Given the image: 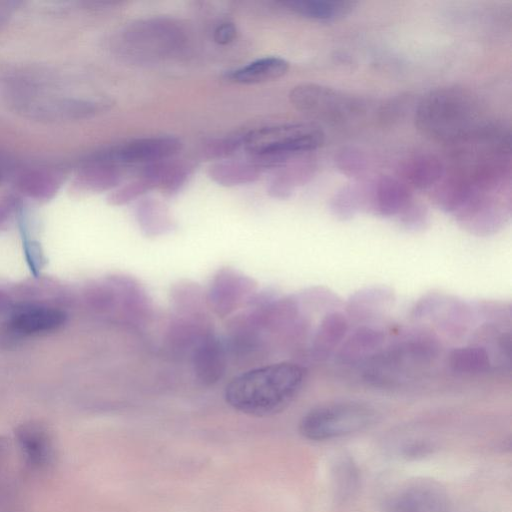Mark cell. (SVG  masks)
<instances>
[{
    "label": "cell",
    "instance_id": "35",
    "mask_svg": "<svg viewBox=\"0 0 512 512\" xmlns=\"http://www.w3.org/2000/svg\"><path fill=\"white\" fill-rule=\"evenodd\" d=\"M8 441L5 437L0 436V463L4 459L7 451H8Z\"/></svg>",
    "mask_w": 512,
    "mask_h": 512
},
{
    "label": "cell",
    "instance_id": "31",
    "mask_svg": "<svg viewBox=\"0 0 512 512\" xmlns=\"http://www.w3.org/2000/svg\"><path fill=\"white\" fill-rule=\"evenodd\" d=\"M398 216L402 224L409 229L417 230L424 227L427 222L426 208L413 200Z\"/></svg>",
    "mask_w": 512,
    "mask_h": 512
},
{
    "label": "cell",
    "instance_id": "17",
    "mask_svg": "<svg viewBox=\"0 0 512 512\" xmlns=\"http://www.w3.org/2000/svg\"><path fill=\"white\" fill-rule=\"evenodd\" d=\"M349 329L347 317L339 311L326 314L320 321L311 343V356L319 362L327 360L345 340Z\"/></svg>",
    "mask_w": 512,
    "mask_h": 512
},
{
    "label": "cell",
    "instance_id": "1",
    "mask_svg": "<svg viewBox=\"0 0 512 512\" xmlns=\"http://www.w3.org/2000/svg\"><path fill=\"white\" fill-rule=\"evenodd\" d=\"M305 369L291 362L274 363L245 371L226 386L224 397L233 409L254 417L284 410L298 395Z\"/></svg>",
    "mask_w": 512,
    "mask_h": 512
},
{
    "label": "cell",
    "instance_id": "29",
    "mask_svg": "<svg viewBox=\"0 0 512 512\" xmlns=\"http://www.w3.org/2000/svg\"><path fill=\"white\" fill-rule=\"evenodd\" d=\"M245 134H233L223 138L212 139L206 142L202 149L201 155L206 159H220L234 154L241 146H243Z\"/></svg>",
    "mask_w": 512,
    "mask_h": 512
},
{
    "label": "cell",
    "instance_id": "26",
    "mask_svg": "<svg viewBox=\"0 0 512 512\" xmlns=\"http://www.w3.org/2000/svg\"><path fill=\"white\" fill-rule=\"evenodd\" d=\"M450 368L460 374H480L489 370L491 361L488 351L479 345L457 347L449 354Z\"/></svg>",
    "mask_w": 512,
    "mask_h": 512
},
{
    "label": "cell",
    "instance_id": "13",
    "mask_svg": "<svg viewBox=\"0 0 512 512\" xmlns=\"http://www.w3.org/2000/svg\"><path fill=\"white\" fill-rule=\"evenodd\" d=\"M66 321L63 311L48 306L23 305L17 307L7 322V331L17 337L53 332Z\"/></svg>",
    "mask_w": 512,
    "mask_h": 512
},
{
    "label": "cell",
    "instance_id": "11",
    "mask_svg": "<svg viewBox=\"0 0 512 512\" xmlns=\"http://www.w3.org/2000/svg\"><path fill=\"white\" fill-rule=\"evenodd\" d=\"M111 311L131 327L145 323L152 312L151 301L143 286L133 277L115 276L109 282Z\"/></svg>",
    "mask_w": 512,
    "mask_h": 512
},
{
    "label": "cell",
    "instance_id": "18",
    "mask_svg": "<svg viewBox=\"0 0 512 512\" xmlns=\"http://www.w3.org/2000/svg\"><path fill=\"white\" fill-rule=\"evenodd\" d=\"M387 512H447L443 495L431 487L408 488L392 497Z\"/></svg>",
    "mask_w": 512,
    "mask_h": 512
},
{
    "label": "cell",
    "instance_id": "27",
    "mask_svg": "<svg viewBox=\"0 0 512 512\" xmlns=\"http://www.w3.org/2000/svg\"><path fill=\"white\" fill-rule=\"evenodd\" d=\"M363 207H367L366 188L357 185L341 188L330 201L332 214L341 220L352 218Z\"/></svg>",
    "mask_w": 512,
    "mask_h": 512
},
{
    "label": "cell",
    "instance_id": "4",
    "mask_svg": "<svg viewBox=\"0 0 512 512\" xmlns=\"http://www.w3.org/2000/svg\"><path fill=\"white\" fill-rule=\"evenodd\" d=\"M324 142L318 126L307 123L283 124L245 133L243 147L250 160L263 170L277 169L292 159L309 154Z\"/></svg>",
    "mask_w": 512,
    "mask_h": 512
},
{
    "label": "cell",
    "instance_id": "28",
    "mask_svg": "<svg viewBox=\"0 0 512 512\" xmlns=\"http://www.w3.org/2000/svg\"><path fill=\"white\" fill-rule=\"evenodd\" d=\"M390 300V294L380 289H367L353 296L350 301V313L355 317L368 316L372 311Z\"/></svg>",
    "mask_w": 512,
    "mask_h": 512
},
{
    "label": "cell",
    "instance_id": "24",
    "mask_svg": "<svg viewBox=\"0 0 512 512\" xmlns=\"http://www.w3.org/2000/svg\"><path fill=\"white\" fill-rule=\"evenodd\" d=\"M263 169L252 160H223L209 166L208 177L224 187L253 183L260 178Z\"/></svg>",
    "mask_w": 512,
    "mask_h": 512
},
{
    "label": "cell",
    "instance_id": "23",
    "mask_svg": "<svg viewBox=\"0 0 512 512\" xmlns=\"http://www.w3.org/2000/svg\"><path fill=\"white\" fill-rule=\"evenodd\" d=\"M288 70L289 63L285 59L276 56H268L230 71L227 78L238 84H259L279 79L284 76Z\"/></svg>",
    "mask_w": 512,
    "mask_h": 512
},
{
    "label": "cell",
    "instance_id": "15",
    "mask_svg": "<svg viewBox=\"0 0 512 512\" xmlns=\"http://www.w3.org/2000/svg\"><path fill=\"white\" fill-rule=\"evenodd\" d=\"M367 208L377 215H399L413 200L410 187L399 179L383 176L366 188Z\"/></svg>",
    "mask_w": 512,
    "mask_h": 512
},
{
    "label": "cell",
    "instance_id": "32",
    "mask_svg": "<svg viewBox=\"0 0 512 512\" xmlns=\"http://www.w3.org/2000/svg\"><path fill=\"white\" fill-rule=\"evenodd\" d=\"M337 165L339 169L348 175H356L364 170V159L358 153L349 150L338 155Z\"/></svg>",
    "mask_w": 512,
    "mask_h": 512
},
{
    "label": "cell",
    "instance_id": "3",
    "mask_svg": "<svg viewBox=\"0 0 512 512\" xmlns=\"http://www.w3.org/2000/svg\"><path fill=\"white\" fill-rule=\"evenodd\" d=\"M185 40V31L177 21L157 16L128 23L113 42L115 52L129 63L152 64L177 54Z\"/></svg>",
    "mask_w": 512,
    "mask_h": 512
},
{
    "label": "cell",
    "instance_id": "9",
    "mask_svg": "<svg viewBox=\"0 0 512 512\" xmlns=\"http://www.w3.org/2000/svg\"><path fill=\"white\" fill-rule=\"evenodd\" d=\"M182 148L181 141L173 136H152L128 141L113 147L102 156L107 160L123 166H144L171 159Z\"/></svg>",
    "mask_w": 512,
    "mask_h": 512
},
{
    "label": "cell",
    "instance_id": "10",
    "mask_svg": "<svg viewBox=\"0 0 512 512\" xmlns=\"http://www.w3.org/2000/svg\"><path fill=\"white\" fill-rule=\"evenodd\" d=\"M496 193L500 192L474 191L454 213L457 221L465 229L478 235L496 232L505 223L509 213L505 202Z\"/></svg>",
    "mask_w": 512,
    "mask_h": 512
},
{
    "label": "cell",
    "instance_id": "6",
    "mask_svg": "<svg viewBox=\"0 0 512 512\" xmlns=\"http://www.w3.org/2000/svg\"><path fill=\"white\" fill-rule=\"evenodd\" d=\"M437 352V343L432 338L409 336L370 357L366 361L365 377L374 384L392 383L406 370L430 362Z\"/></svg>",
    "mask_w": 512,
    "mask_h": 512
},
{
    "label": "cell",
    "instance_id": "7",
    "mask_svg": "<svg viewBox=\"0 0 512 512\" xmlns=\"http://www.w3.org/2000/svg\"><path fill=\"white\" fill-rule=\"evenodd\" d=\"M289 99L297 110L332 121L347 118L359 107V103L354 98L314 83L295 86L289 93Z\"/></svg>",
    "mask_w": 512,
    "mask_h": 512
},
{
    "label": "cell",
    "instance_id": "8",
    "mask_svg": "<svg viewBox=\"0 0 512 512\" xmlns=\"http://www.w3.org/2000/svg\"><path fill=\"white\" fill-rule=\"evenodd\" d=\"M254 279L232 268L219 269L211 279L205 299L206 305L218 317L235 312L256 294Z\"/></svg>",
    "mask_w": 512,
    "mask_h": 512
},
{
    "label": "cell",
    "instance_id": "14",
    "mask_svg": "<svg viewBox=\"0 0 512 512\" xmlns=\"http://www.w3.org/2000/svg\"><path fill=\"white\" fill-rule=\"evenodd\" d=\"M190 358L196 379L204 386H211L225 373L227 348L213 333H209L199 341Z\"/></svg>",
    "mask_w": 512,
    "mask_h": 512
},
{
    "label": "cell",
    "instance_id": "16",
    "mask_svg": "<svg viewBox=\"0 0 512 512\" xmlns=\"http://www.w3.org/2000/svg\"><path fill=\"white\" fill-rule=\"evenodd\" d=\"M317 166L309 154L296 157L277 168L267 186V193L275 199H288L295 189L308 182Z\"/></svg>",
    "mask_w": 512,
    "mask_h": 512
},
{
    "label": "cell",
    "instance_id": "19",
    "mask_svg": "<svg viewBox=\"0 0 512 512\" xmlns=\"http://www.w3.org/2000/svg\"><path fill=\"white\" fill-rule=\"evenodd\" d=\"M139 175L147 178L167 195L177 193L186 183L191 168L184 161L167 159L140 167Z\"/></svg>",
    "mask_w": 512,
    "mask_h": 512
},
{
    "label": "cell",
    "instance_id": "25",
    "mask_svg": "<svg viewBox=\"0 0 512 512\" xmlns=\"http://www.w3.org/2000/svg\"><path fill=\"white\" fill-rule=\"evenodd\" d=\"M135 218L141 231L148 237L167 234L175 227L168 208L154 198H143L138 202Z\"/></svg>",
    "mask_w": 512,
    "mask_h": 512
},
{
    "label": "cell",
    "instance_id": "21",
    "mask_svg": "<svg viewBox=\"0 0 512 512\" xmlns=\"http://www.w3.org/2000/svg\"><path fill=\"white\" fill-rule=\"evenodd\" d=\"M385 336L382 331L372 327H360L345 338L337 357L345 365L367 361L382 346Z\"/></svg>",
    "mask_w": 512,
    "mask_h": 512
},
{
    "label": "cell",
    "instance_id": "30",
    "mask_svg": "<svg viewBox=\"0 0 512 512\" xmlns=\"http://www.w3.org/2000/svg\"><path fill=\"white\" fill-rule=\"evenodd\" d=\"M152 189H154L153 184L147 178L138 175L134 180L115 190L108 200L113 205H124L136 200Z\"/></svg>",
    "mask_w": 512,
    "mask_h": 512
},
{
    "label": "cell",
    "instance_id": "20",
    "mask_svg": "<svg viewBox=\"0 0 512 512\" xmlns=\"http://www.w3.org/2000/svg\"><path fill=\"white\" fill-rule=\"evenodd\" d=\"M446 172L443 161L434 154H418L407 159L401 168L403 181L417 189L435 186Z\"/></svg>",
    "mask_w": 512,
    "mask_h": 512
},
{
    "label": "cell",
    "instance_id": "22",
    "mask_svg": "<svg viewBox=\"0 0 512 512\" xmlns=\"http://www.w3.org/2000/svg\"><path fill=\"white\" fill-rule=\"evenodd\" d=\"M282 4L302 17L321 22H333L349 15L357 2L351 0H289Z\"/></svg>",
    "mask_w": 512,
    "mask_h": 512
},
{
    "label": "cell",
    "instance_id": "5",
    "mask_svg": "<svg viewBox=\"0 0 512 512\" xmlns=\"http://www.w3.org/2000/svg\"><path fill=\"white\" fill-rule=\"evenodd\" d=\"M375 418V410L365 403L331 402L309 410L299 422V432L311 441L332 440L366 429Z\"/></svg>",
    "mask_w": 512,
    "mask_h": 512
},
{
    "label": "cell",
    "instance_id": "33",
    "mask_svg": "<svg viewBox=\"0 0 512 512\" xmlns=\"http://www.w3.org/2000/svg\"><path fill=\"white\" fill-rule=\"evenodd\" d=\"M24 251L27 259V263L34 273V275H38L39 270L42 268L44 263L43 253L40 249V246L36 242L25 241L24 243Z\"/></svg>",
    "mask_w": 512,
    "mask_h": 512
},
{
    "label": "cell",
    "instance_id": "12",
    "mask_svg": "<svg viewBox=\"0 0 512 512\" xmlns=\"http://www.w3.org/2000/svg\"><path fill=\"white\" fill-rule=\"evenodd\" d=\"M15 438L26 466L34 472L50 469L56 458L52 432L40 421H27L15 430Z\"/></svg>",
    "mask_w": 512,
    "mask_h": 512
},
{
    "label": "cell",
    "instance_id": "34",
    "mask_svg": "<svg viewBox=\"0 0 512 512\" xmlns=\"http://www.w3.org/2000/svg\"><path fill=\"white\" fill-rule=\"evenodd\" d=\"M237 36V28L232 22L219 24L213 32V39L219 45H227Z\"/></svg>",
    "mask_w": 512,
    "mask_h": 512
},
{
    "label": "cell",
    "instance_id": "2",
    "mask_svg": "<svg viewBox=\"0 0 512 512\" xmlns=\"http://www.w3.org/2000/svg\"><path fill=\"white\" fill-rule=\"evenodd\" d=\"M485 120L478 99L458 87L431 91L419 103L415 114L416 126L423 135L450 146L485 129L491 124Z\"/></svg>",
    "mask_w": 512,
    "mask_h": 512
}]
</instances>
